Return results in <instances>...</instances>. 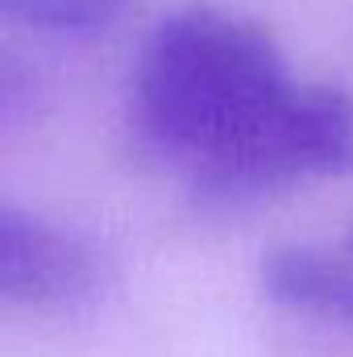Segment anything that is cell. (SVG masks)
<instances>
[{
  "mask_svg": "<svg viewBox=\"0 0 353 357\" xmlns=\"http://www.w3.org/2000/svg\"><path fill=\"white\" fill-rule=\"evenodd\" d=\"M287 88L291 75L266 25L216 4H187L142 42L129 116L146 146L200 178L254 137Z\"/></svg>",
  "mask_w": 353,
  "mask_h": 357,
  "instance_id": "obj_1",
  "label": "cell"
},
{
  "mask_svg": "<svg viewBox=\"0 0 353 357\" xmlns=\"http://www.w3.org/2000/svg\"><path fill=\"white\" fill-rule=\"evenodd\" d=\"M353 167V100L329 84H291L258 133L195 178L216 199H250L299 178H333Z\"/></svg>",
  "mask_w": 353,
  "mask_h": 357,
  "instance_id": "obj_2",
  "label": "cell"
},
{
  "mask_svg": "<svg viewBox=\"0 0 353 357\" xmlns=\"http://www.w3.org/2000/svg\"><path fill=\"white\" fill-rule=\"evenodd\" d=\"M100 258L84 241L63 229L25 216L17 208L4 212L0 225V287L13 303L33 307H67L88 299L100 287Z\"/></svg>",
  "mask_w": 353,
  "mask_h": 357,
  "instance_id": "obj_3",
  "label": "cell"
},
{
  "mask_svg": "<svg viewBox=\"0 0 353 357\" xmlns=\"http://www.w3.org/2000/svg\"><path fill=\"white\" fill-rule=\"evenodd\" d=\"M262 287L274 303L324 316H353V270L316 250H278L262 262Z\"/></svg>",
  "mask_w": 353,
  "mask_h": 357,
  "instance_id": "obj_4",
  "label": "cell"
},
{
  "mask_svg": "<svg viewBox=\"0 0 353 357\" xmlns=\"http://www.w3.org/2000/svg\"><path fill=\"white\" fill-rule=\"evenodd\" d=\"M13 21H25L33 29H59V33H80L108 25L129 0H0Z\"/></svg>",
  "mask_w": 353,
  "mask_h": 357,
  "instance_id": "obj_5",
  "label": "cell"
}]
</instances>
